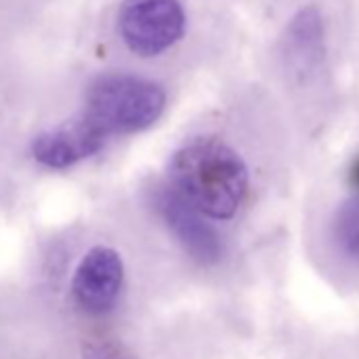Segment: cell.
I'll list each match as a JSON object with an SVG mask.
<instances>
[{
	"instance_id": "3957f363",
	"label": "cell",
	"mask_w": 359,
	"mask_h": 359,
	"mask_svg": "<svg viewBox=\"0 0 359 359\" xmlns=\"http://www.w3.org/2000/svg\"><path fill=\"white\" fill-rule=\"evenodd\" d=\"M187 30V13L180 0H125L118 9V34L142 57L171 49Z\"/></svg>"
},
{
	"instance_id": "5b68a950",
	"label": "cell",
	"mask_w": 359,
	"mask_h": 359,
	"mask_svg": "<svg viewBox=\"0 0 359 359\" xmlns=\"http://www.w3.org/2000/svg\"><path fill=\"white\" fill-rule=\"evenodd\" d=\"M108 135L85 114L43 131L32 142L34 158L49 169H68L93 154H97Z\"/></svg>"
},
{
	"instance_id": "9c48e42d",
	"label": "cell",
	"mask_w": 359,
	"mask_h": 359,
	"mask_svg": "<svg viewBox=\"0 0 359 359\" xmlns=\"http://www.w3.org/2000/svg\"><path fill=\"white\" fill-rule=\"evenodd\" d=\"M83 359H135L131 351L114 338H91L83 346Z\"/></svg>"
},
{
	"instance_id": "ba28073f",
	"label": "cell",
	"mask_w": 359,
	"mask_h": 359,
	"mask_svg": "<svg viewBox=\"0 0 359 359\" xmlns=\"http://www.w3.org/2000/svg\"><path fill=\"white\" fill-rule=\"evenodd\" d=\"M332 233L340 252L359 264V197L348 199L338 208Z\"/></svg>"
},
{
	"instance_id": "277c9868",
	"label": "cell",
	"mask_w": 359,
	"mask_h": 359,
	"mask_svg": "<svg viewBox=\"0 0 359 359\" xmlns=\"http://www.w3.org/2000/svg\"><path fill=\"white\" fill-rule=\"evenodd\" d=\"M123 285V260L112 248L97 245L85 254L74 279L72 296L76 304L91 315L112 309Z\"/></svg>"
},
{
	"instance_id": "7a4b0ae2",
	"label": "cell",
	"mask_w": 359,
	"mask_h": 359,
	"mask_svg": "<svg viewBox=\"0 0 359 359\" xmlns=\"http://www.w3.org/2000/svg\"><path fill=\"white\" fill-rule=\"evenodd\" d=\"M165 104L167 95L158 83L133 74H106L89 87L83 114L110 137L148 129Z\"/></svg>"
},
{
	"instance_id": "30bf717a",
	"label": "cell",
	"mask_w": 359,
	"mask_h": 359,
	"mask_svg": "<svg viewBox=\"0 0 359 359\" xmlns=\"http://www.w3.org/2000/svg\"><path fill=\"white\" fill-rule=\"evenodd\" d=\"M353 180L359 184V163H357V165H355V169H353Z\"/></svg>"
},
{
	"instance_id": "6da1fadb",
	"label": "cell",
	"mask_w": 359,
	"mask_h": 359,
	"mask_svg": "<svg viewBox=\"0 0 359 359\" xmlns=\"http://www.w3.org/2000/svg\"><path fill=\"white\" fill-rule=\"evenodd\" d=\"M171 191L214 220L233 218L250 187L243 158L218 137H197L180 148L169 165Z\"/></svg>"
},
{
	"instance_id": "8992f818",
	"label": "cell",
	"mask_w": 359,
	"mask_h": 359,
	"mask_svg": "<svg viewBox=\"0 0 359 359\" xmlns=\"http://www.w3.org/2000/svg\"><path fill=\"white\" fill-rule=\"evenodd\" d=\"M154 203L167 226L175 233L180 243L187 248V252L193 258H197L199 262L220 260L222 241L216 229L205 222V216H201L193 205H189L171 189L158 191Z\"/></svg>"
},
{
	"instance_id": "52a82bcc",
	"label": "cell",
	"mask_w": 359,
	"mask_h": 359,
	"mask_svg": "<svg viewBox=\"0 0 359 359\" xmlns=\"http://www.w3.org/2000/svg\"><path fill=\"white\" fill-rule=\"evenodd\" d=\"M287 49L296 64L315 66L323 57V22L317 9H302L287 26Z\"/></svg>"
}]
</instances>
